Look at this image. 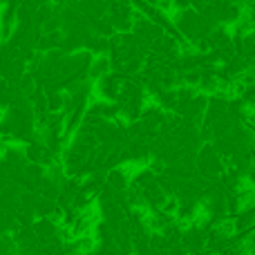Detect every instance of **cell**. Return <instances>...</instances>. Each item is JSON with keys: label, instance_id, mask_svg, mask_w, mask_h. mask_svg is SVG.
Segmentation results:
<instances>
[{"label": "cell", "instance_id": "cell-1", "mask_svg": "<svg viewBox=\"0 0 255 255\" xmlns=\"http://www.w3.org/2000/svg\"><path fill=\"white\" fill-rule=\"evenodd\" d=\"M132 177H134V172H130L128 168H112V170H108L106 175V184L110 186V188H115L117 193H124L132 186Z\"/></svg>", "mask_w": 255, "mask_h": 255}, {"label": "cell", "instance_id": "cell-2", "mask_svg": "<svg viewBox=\"0 0 255 255\" xmlns=\"http://www.w3.org/2000/svg\"><path fill=\"white\" fill-rule=\"evenodd\" d=\"M110 72H115L112 61H110V56H108V54H103V56H97L92 61L90 72H88V79L90 81H99V79H103L106 74H110Z\"/></svg>", "mask_w": 255, "mask_h": 255}]
</instances>
